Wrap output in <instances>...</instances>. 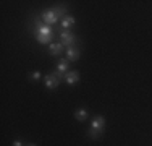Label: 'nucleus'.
<instances>
[{
    "label": "nucleus",
    "mask_w": 152,
    "mask_h": 146,
    "mask_svg": "<svg viewBox=\"0 0 152 146\" xmlns=\"http://www.w3.org/2000/svg\"><path fill=\"white\" fill-rule=\"evenodd\" d=\"M29 78L34 80V81H39V80H41V73H39V72H34V73H31V75H29Z\"/></svg>",
    "instance_id": "nucleus-13"
},
{
    "label": "nucleus",
    "mask_w": 152,
    "mask_h": 146,
    "mask_svg": "<svg viewBox=\"0 0 152 146\" xmlns=\"http://www.w3.org/2000/svg\"><path fill=\"white\" fill-rule=\"evenodd\" d=\"M13 146H23V143L20 140H16V141H13Z\"/></svg>",
    "instance_id": "nucleus-14"
},
{
    "label": "nucleus",
    "mask_w": 152,
    "mask_h": 146,
    "mask_svg": "<svg viewBox=\"0 0 152 146\" xmlns=\"http://www.w3.org/2000/svg\"><path fill=\"white\" fill-rule=\"evenodd\" d=\"M104 130H105V119L102 115H96L91 120V127H89L88 136L92 138V140H97L104 135Z\"/></svg>",
    "instance_id": "nucleus-1"
},
{
    "label": "nucleus",
    "mask_w": 152,
    "mask_h": 146,
    "mask_svg": "<svg viewBox=\"0 0 152 146\" xmlns=\"http://www.w3.org/2000/svg\"><path fill=\"white\" fill-rule=\"evenodd\" d=\"M76 23L75 16H70V15H66L65 18H61V28L63 29H70V26H73Z\"/></svg>",
    "instance_id": "nucleus-9"
},
{
    "label": "nucleus",
    "mask_w": 152,
    "mask_h": 146,
    "mask_svg": "<svg viewBox=\"0 0 152 146\" xmlns=\"http://www.w3.org/2000/svg\"><path fill=\"white\" fill-rule=\"evenodd\" d=\"M65 81L68 83L70 86H73L76 85V83H79V72H68L66 73V76H65Z\"/></svg>",
    "instance_id": "nucleus-7"
},
{
    "label": "nucleus",
    "mask_w": 152,
    "mask_h": 146,
    "mask_svg": "<svg viewBox=\"0 0 152 146\" xmlns=\"http://www.w3.org/2000/svg\"><path fill=\"white\" fill-rule=\"evenodd\" d=\"M61 50H63L61 42H52V44H49V52H50V55L57 57V55H60V54H61Z\"/></svg>",
    "instance_id": "nucleus-8"
},
{
    "label": "nucleus",
    "mask_w": 152,
    "mask_h": 146,
    "mask_svg": "<svg viewBox=\"0 0 152 146\" xmlns=\"http://www.w3.org/2000/svg\"><path fill=\"white\" fill-rule=\"evenodd\" d=\"M28 146H36V145H28Z\"/></svg>",
    "instance_id": "nucleus-15"
},
{
    "label": "nucleus",
    "mask_w": 152,
    "mask_h": 146,
    "mask_svg": "<svg viewBox=\"0 0 152 146\" xmlns=\"http://www.w3.org/2000/svg\"><path fill=\"white\" fill-rule=\"evenodd\" d=\"M53 12H55V15H57V16H61V18H65V16H66V12H68V8H66V7H65V5H58V7H53Z\"/></svg>",
    "instance_id": "nucleus-12"
},
{
    "label": "nucleus",
    "mask_w": 152,
    "mask_h": 146,
    "mask_svg": "<svg viewBox=\"0 0 152 146\" xmlns=\"http://www.w3.org/2000/svg\"><path fill=\"white\" fill-rule=\"evenodd\" d=\"M88 117H89V114H88V111L86 109H78V111L75 112V119L78 120V122H84V120H88Z\"/></svg>",
    "instance_id": "nucleus-10"
},
{
    "label": "nucleus",
    "mask_w": 152,
    "mask_h": 146,
    "mask_svg": "<svg viewBox=\"0 0 152 146\" xmlns=\"http://www.w3.org/2000/svg\"><path fill=\"white\" fill-rule=\"evenodd\" d=\"M79 57H81V50H79V49H76V47H70V49H66V58L70 62L79 60Z\"/></svg>",
    "instance_id": "nucleus-6"
},
{
    "label": "nucleus",
    "mask_w": 152,
    "mask_h": 146,
    "mask_svg": "<svg viewBox=\"0 0 152 146\" xmlns=\"http://www.w3.org/2000/svg\"><path fill=\"white\" fill-rule=\"evenodd\" d=\"M68 58H60L58 60V63H57V70H58L60 73H65L66 75L68 73Z\"/></svg>",
    "instance_id": "nucleus-11"
},
{
    "label": "nucleus",
    "mask_w": 152,
    "mask_h": 146,
    "mask_svg": "<svg viewBox=\"0 0 152 146\" xmlns=\"http://www.w3.org/2000/svg\"><path fill=\"white\" fill-rule=\"evenodd\" d=\"M41 18H42V23L47 24V26H52V24H55L57 21H58V16L55 15V12H53L52 8H50V10H44Z\"/></svg>",
    "instance_id": "nucleus-4"
},
{
    "label": "nucleus",
    "mask_w": 152,
    "mask_h": 146,
    "mask_svg": "<svg viewBox=\"0 0 152 146\" xmlns=\"http://www.w3.org/2000/svg\"><path fill=\"white\" fill-rule=\"evenodd\" d=\"M36 26H37V31H36V39H37L39 44H52V38H53V31L52 26H47V24H41L39 21H36Z\"/></svg>",
    "instance_id": "nucleus-2"
},
{
    "label": "nucleus",
    "mask_w": 152,
    "mask_h": 146,
    "mask_svg": "<svg viewBox=\"0 0 152 146\" xmlns=\"http://www.w3.org/2000/svg\"><path fill=\"white\" fill-rule=\"evenodd\" d=\"M60 42L63 47L70 49V47H75V44H78V38H76L70 29H63L60 32Z\"/></svg>",
    "instance_id": "nucleus-3"
},
{
    "label": "nucleus",
    "mask_w": 152,
    "mask_h": 146,
    "mask_svg": "<svg viewBox=\"0 0 152 146\" xmlns=\"http://www.w3.org/2000/svg\"><path fill=\"white\" fill-rule=\"evenodd\" d=\"M44 81H45V88H47V89H55V88L61 83L60 80L55 76V73H53V72L44 76Z\"/></svg>",
    "instance_id": "nucleus-5"
}]
</instances>
